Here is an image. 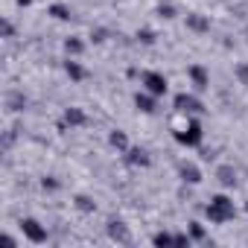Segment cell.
<instances>
[{
	"label": "cell",
	"mask_w": 248,
	"mask_h": 248,
	"mask_svg": "<svg viewBox=\"0 0 248 248\" xmlns=\"http://www.w3.org/2000/svg\"><path fill=\"white\" fill-rule=\"evenodd\" d=\"M152 242H155V245H175V236H172V233H167V231H161V233H155V236H152Z\"/></svg>",
	"instance_id": "obj_18"
},
{
	"label": "cell",
	"mask_w": 248,
	"mask_h": 248,
	"mask_svg": "<svg viewBox=\"0 0 248 248\" xmlns=\"http://www.w3.org/2000/svg\"><path fill=\"white\" fill-rule=\"evenodd\" d=\"M108 143L114 146V149H120V152H126L129 149V138H126V132H111V138H108Z\"/></svg>",
	"instance_id": "obj_13"
},
{
	"label": "cell",
	"mask_w": 248,
	"mask_h": 248,
	"mask_svg": "<svg viewBox=\"0 0 248 248\" xmlns=\"http://www.w3.org/2000/svg\"><path fill=\"white\" fill-rule=\"evenodd\" d=\"M21 231H24V236H27L30 242H47V231H44L35 219H24V222H21Z\"/></svg>",
	"instance_id": "obj_5"
},
{
	"label": "cell",
	"mask_w": 248,
	"mask_h": 248,
	"mask_svg": "<svg viewBox=\"0 0 248 248\" xmlns=\"http://www.w3.org/2000/svg\"><path fill=\"white\" fill-rule=\"evenodd\" d=\"M181 178H184L187 184H199V181H202V172H199L196 164H181Z\"/></svg>",
	"instance_id": "obj_12"
},
{
	"label": "cell",
	"mask_w": 248,
	"mask_h": 248,
	"mask_svg": "<svg viewBox=\"0 0 248 248\" xmlns=\"http://www.w3.org/2000/svg\"><path fill=\"white\" fill-rule=\"evenodd\" d=\"M207 219L213 225H222V222L233 219V202L228 196H213L210 204H207Z\"/></svg>",
	"instance_id": "obj_1"
},
{
	"label": "cell",
	"mask_w": 248,
	"mask_h": 248,
	"mask_svg": "<svg viewBox=\"0 0 248 248\" xmlns=\"http://www.w3.org/2000/svg\"><path fill=\"white\" fill-rule=\"evenodd\" d=\"M190 236H193V239H204V228H202L199 222H190Z\"/></svg>",
	"instance_id": "obj_20"
},
{
	"label": "cell",
	"mask_w": 248,
	"mask_h": 248,
	"mask_svg": "<svg viewBox=\"0 0 248 248\" xmlns=\"http://www.w3.org/2000/svg\"><path fill=\"white\" fill-rule=\"evenodd\" d=\"M202 138H204V132H202V126H199L196 120H190L184 129H178V132H175V140H178L181 146H199V143H202Z\"/></svg>",
	"instance_id": "obj_2"
},
{
	"label": "cell",
	"mask_w": 248,
	"mask_h": 248,
	"mask_svg": "<svg viewBox=\"0 0 248 248\" xmlns=\"http://www.w3.org/2000/svg\"><path fill=\"white\" fill-rule=\"evenodd\" d=\"M216 175H219V181H222V184H233V181H236L233 167H219V170H216Z\"/></svg>",
	"instance_id": "obj_15"
},
{
	"label": "cell",
	"mask_w": 248,
	"mask_h": 248,
	"mask_svg": "<svg viewBox=\"0 0 248 248\" xmlns=\"http://www.w3.org/2000/svg\"><path fill=\"white\" fill-rule=\"evenodd\" d=\"M135 105H138L143 114H152V111H155V93H149V91L135 93Z\"/></svg>",
	"instance_id": "obj_10"
},
{
	"label": "cell",
	"mask_w": 248,
	"mask_h": 248,
	"mask_svg": "<svg viewBox=\"0 0 248 248\" xmlns=\"http://www.w3.org/2000/svg\"><path fill=\"white\" fill-rule=\"evenodd\" d=\"M50 15L59 18V21H67V18H70V9H67L64 3H53V6H50Z\"/></svg>",
	"instance_id": "obj_16"
},
{
	"label": "cell",
	"mask_w": 248,
	"mask_h": 248,
	"mask_svg": "<svg viewBox=\"0 0 248 248\" xmlns=\"http://www.w3.org/2000/svg\"><path fill=\"white\" fill-rule=\"evenodd\" d=\"M32 3V0H18V6H30Z\"/></svg>",
	"instance_id": "obj_25"
},
{
	"label": "cell",
	"mask_w": 248,
	"mask_h": 248,
	"mask_svg": "<svg viewBox=\"0 0 248 248\" xmlns=\"http://www.w3.org/2000/svg\"><path fill=\"white\" fill-rule=\"evenodd\" d=\"M64 70H67V76H70L73 82H82V79H85V67H82L76 59H67V62H64Z\"/></svg>",
	"instance_id": "obj_11"
},
{
	"label": "cell",
	"mask_w": 248,
	"mask_h": 248,
	"mask_svg": "<svg viewBox=\"0 0 248 248\" xmlns=\"http://www.w3.org/2000/svg\"><path fill=\"white\" fill-rule=\"evenodd\" d=\"M245 210H248V207H245Z\"/></svg>",
	"instance_id": "obj_26"
},
{
	"label": "cell",
	"mask_w": 248,
	"mask_h": 248,
	"mask_svg": "<svg viewBox=\"0 0 248 248\" xmlns=\"http://www.w3.org/2000/svg\"><path fill=\"white\" fill-rule=\"evenodd\" d=\"M175 108H178L181 114H199V111H204V105H202L193 93H178V96H175Z\"/></svg>",
	"instance_id": "obj_4"
},
{
	"label": "cell",
	"mask_w": 248,
	"mask_h": 248,
	"mask_svg": "<svg viewBox=\"0 0 248 248\" xmlns=\"http://www.w3.org/2000/svg\"><path fill=\"white\" fill-rule=\"evenodd\" d=\"M190 79H193L196 91H204V88L210 85V76H207V70H204L202 64H193V67H190Z\"/></svg>",
	"instance_id": "obj_8"
},
{
	"label": "cell",
	"mask_w": 248,
	"mask_h": 248,
	"mask_svg": "<svg viewBox=\"0 0 248 248\" xmlns=\"http://www.w3.org/2000/svg\"><path fill=\"white\" fill-rule=\"evenodd\" d=\"M76 207L85 210V213H91V210H93V202H91L88 196H76Z\"/></svg>",
	"instance_id": "obj_19"
},
{
	"label": "cell",
	"mask_w": 248,
	"mask_h": 248,
	"mask_svg": "<svg viewBox=\"0 0 248 248\" xmlns=\"http://www.w3.org/2000/svg\"><path fill=\"white\" fill-rule=\"evenodd\" d=\"M138 38H140L143 44H152V41H155V32H149V30H143V32H138Z\"/></svg>",
	"instance_id": "obj_22"
},
{
	"label": "cell",
	"mask_w": 248,
	"mask_h": 248,
	"mask_svg": "<svg viewBox=\"0 0 248 248\" xmlns=\"http://www.w3.org/2000/svg\"><path fill=\"white\" fill-rule=\"evenodd\" d=\"M108 236H111L114 242H123V245L132 242V233H129L126 222H120V219H111V222H108Z\"/></svg>",
	"instance_id": "obj_6"
},
{
	"label": "cell",
	"mask_w": 248,
	"mask_h": 248,
	"mask_svg": "<svg viewBox=\"0 0 248 248\" xmlns=\"http://www.w3.org/2000/svg\"><path fill=\"white\" fill-rule=\"evenodd\" d=\"M64 50H67V56H79V53L85 50V44H82L79 38H67V41H64Z\"/></svg>",
	"instance_id": "obj_17"
},
{
	"label": "cell",
	"mask_w": 248,
	"mask_h": 248,
	"mask_svg": "<svg viewBox=\"0 0 248 248\" xmlns=\"http://www.w3.org/2000/svg\"><path fill=\"white\" fill-rule=\"evenodd\" d=\"M187 27L196 30V32H204V30H210V21L202 18V15H187Z\"/></svg>",
	"instance_id": "obj_14"
},
{
	"label": "cell",
	"mask_w": 248,
	"mask_h": 248,
	"mask_svg": "<svg viewBox=\"0 0 248 248\" xmlns=\"http://www.w3.org/2000/svg\"><path fill=\"white\" fill-rule=\"evenodd\" d=\"M88 123V117H85V111L82 108H67L64 111V123L62 126H85Z\"/></svg>",
	"instance_id": "obj_9"
},
{
	"label": "cell",
	"mask_w": 248,
	"mask_h": 248,
	"mask_svg": "<svg viewBox=\"0 0 248 248\" xmlns=\"http://www.w3.org/2000/svg\"><path fill=\"white\" fill-rule=\"evenodd\" d=\"M44 187H47V190H56V187H59V181H53V178H44Z\"/></svg>",
	"instance_id": "obj_24"
},
{
	"label": "cell",
	"mask_w": 248,
	"mask_h": 248,
	"mask_svg": "<svg viewBox=\"0 0 248 248\" xmlns=\"http://www.w3.org/2000/svg\"><path fill=\"white\" fill-rule=\"evenodd\" d=\"M158 15H161V18H175V9H172V6H161Z\"/></svg>",
	"instance_id": "obj_23"
},
{
	"label": "cell",
	"mask_w": 248,
	"mask_h": 248,
	"mask_svg": "<svg viewBox=\"0 0 248 248\" xmlns=\"http://www.w3.org/2000/svg\"><path fill=\"white\" fill-rule=\"evenodd\" d=\"M140 82H143V88L149 91V93H155V96H164L167 93V76L164 73H158V70H146L143 76H140Z\"/></svg>",
	"instance_id": "obj_3"
},
{
	"label": "cell",
	"mask_w": 248,
	"mask_h": 248,
	"mask_svg": "<svg viewBox=\"0 0 248 248\" xmlns=\"http://www.w3.org/2000/svg\"><path fill=\"white\" fill-rule=\"evenodd\" d=\"M236 76H239V82L248 88V64H239V67H236Z\"/></svg>",
	"instance_id": "obj_21"
},
{
	"label": "cell",
	"mask_w": 248,
	"mask_h": 248,
	"mask_svg": "<svg viewBox=\"0 0 248 248\" xmlns=\"http://www.w3.org/2000/svg\"><path fill=\"white\" fill-rule=\"evenodd\" d=\"M126 161L132 164V167H149V152L146 149H140V146H129L126 149Z\"/></svg>",
	"instance_id": "obj_7"
}]
</instances>
